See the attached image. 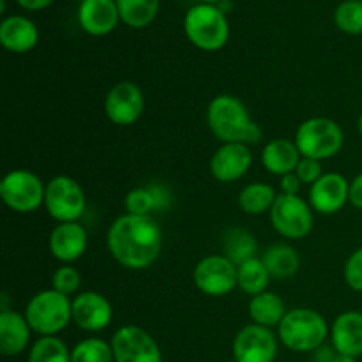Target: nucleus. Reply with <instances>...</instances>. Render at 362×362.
<instances>
[{"instance_id":"nucleus-18","label":"nucleus","mask_w":362,"mask_h":362,"mask_svg":"<svg viewBox=\"0 0 362 362\" xmlns=\"http://www.w3.org/2000/svg\"><path fill=\"white\" fill-rule=\"evenodd\" d=\"M120 21L115 0H81L78 7V23L81 30L94 37L108 35Z\"/></svg>"},{"instance_id":"nucleus-24","label":"nucleus","mask_w":362,"mask_h":362,"mask_svg":"<svg viewBox=\"0 0 362 362\" xmlns=\"http://www.w3.org/2000/svg\"><path fill=\"white\" fill-rule=\"evenodd\" d=\"M262 262L274 279H288L297 274L300 267L299 253L288 244H272L262 253Z\"/></svg>"},{"instance_id":"nucleus-9","label":"nucleus","mask_w":362,"mask_h":362,"mask_svg":"<svg viewBox=\"0 0 362 362\" xmlns=\"http://www.w3.org/2000/svg\"><path fill=\"white\" fill-rule=\"evenodd\" d=\"M45 209L57 223L80 221L87 209V197L76 179L57 175L46 182Z\"/></svg>"},{"instance_id":"nucleus-3","label":"nucleus","mask_w":362,"mask_h":362,"mask_svg":"<svg viewBox=\"0 0 362 362\" xmlns=\"http://www.w3.org/2000/svg\"><path fill=\"white\" fill-rule=\"evenodd\" d=\"M327 320L322 313L311 308H293L286 311L285 318L278 325V338L283 346L292 352L311 354L329 338Z\"/></svg>"},{"instance_id":"nucleus-42","label":"nucleus","mask_w":362,"mask_h":362,"mask_svg":"<svg viewBox=\"0 0 362 362\" xmlns=\"http://www.w3.org/2000/svg\"><path fill=\"white\" fill-rule=\"evenodd\" d=\"M357 127H359V134H361V138H362V113L359 115V122H357Z\"/></svg>"},{"instance_id":"nucleus-5","label":"nucleus","mask_w":362,"mask_h":362,"mask_svg":"<svg viewBox=\"0 0 362 362\" xmlns=\"http://www.w3.org/2000/svg\"><path fill=\"white\" fill-rule=\"evenodd\" d=\"M184 32L193 46L202 52H219L230 37L226 13L212 4H197L184 16Z\"/></svg>"},{"instance_id":"nucleus-37","label":"nucleus","mask_w":362,"mask_h":362,"mask_svg":"<svg viewBox=\"0 0 362 362\" xmlns=\"http://www.w3.org/2000/svg\"><path fill=\"white\" fill-rule=\"evenodd\" d=\"M350 204L362 211V173L350 180Z\"/></svg>"},{"instance_id":"nucleus-12","label":"nucleus","mask_w":362,"mask_h":362,"mask_svg":"<svg viewBox=\"0 0 362 362\" xmlns=\"http://www.w3.org/2000/svg\"><path fill=\"white\" fill-rule=\"evenodd\" d=\"M278 346L279 338L272 329L247 324L233 338L232 354L237 362H274Z\"/></svg>"},{"instance_id":"nucleus-26","label":"nucleus","mask_w":362,"mask_h":362,"mask_svg":"<svg viewBox=\"0 0 362 362\" xmlns=\"http://www.w3.org/2000/svg\"><path fill=\"white\" fill-rule=\"evenodd\" d=\"M271 279V274L260 257L251 258L237 267V288L250 297L267 292Z\"/></svg>"},{"instance_id":"nucleus-14","label":"nucleus","mask_w":362,"mask_h":362,"mask_svg":"<svg viewBox=\"0 0 362 362\" xmlns=\"http://www.w3.org/2000/svg\"><path fill=\"white\" fill-rule=\"evenodd\" d=\"M113 322V306L103 293L85 290L73 297V324L85 332H101Z\"/></svg>"},{"instance_id":"nucleus-17","label":"nucleus","mask_w":362,"mask_h":362,"mask_svg":"<svg viewBox=\"0 0 362 362\" xmlns=\"http://www.w3.org/2000/svg\"><path fill=\"white\" fill-rule=\"evenodd\" d=\"M88 246V233L80 221L57 223L48 239L52 257L62 265H73L85 255Z\"/></svg>"},{"instance_id":"nucleus-34","label":"nucleus","mask_w":362,"mask_h":362,"mask_svg":"<svg viewBox=\"0 0 362 362\" xmlns=\"http://www.w3.org/2000/svg\"><path fill=\"white\" fill-rule=\"evenodd\" d=\"M343 278H345L349 288H352L354 292L362 293V247H357L346 258L345 267H343Z\"/></svg>"},{"instance_id":"nucleus-43","label":"nucleus","mask_w":362,"mask_h":362,"mask_svg":"<svg viewBox=\"0 0 362 362\" xmlns=\"http://www.w3.org/2000/svg\"><path fill=\"white\" fill-rule=\"evenodd\" d=\"M228 362H237V361H235V359H232V361H228Z\"/></svg>"},{"instance_id":"nucleus-11","label":"nucleus","mask_w":362,"mask_h":362,"mask_svg":"<svg viewBox=\"0 0 362 362\" xmlns=\"http://www.w3.org/2000/svg\"><path fill=\"white\" fill-rule=\"evenodd\" d=\"M110 343L115 362H163L158 341L138 325L119 327Z\"/></svg>"},{"instance_id":"nucleus-1","label":"nucleus","mask_w":362,"mask_h":362,"mask_svg":"<svg viewBox=\"0 0 362 362\" xmlns=\"http://www.w3.org/2000/svg\"><path fill=\"white\" fill-rule=\"evenodd\" d=\"M108 253L127 271H145L158 262L163 250V230L152 216L122 214L106 232Z\"/></svg>"},{"instance_id":"nucleus-39","label":"nucleus","mask_w":362,"mask_h":362,"mask_svg":"<svg viewBox=\"0 0 362 362\" xmlns=\"http://www.w3.org/2000/svg\"><path fill=\"white\" fill-rule=\"evenodd\" d=\"M18 6L23 7L25 11H42L53 2V0H16Z\"/></svg>"},{"instance_id":"nucleus-32","label":"nucleus","mask_w":362,"mask_h":362,"mask_svg":"<svg viewBox=\"0 0 362 362\" xmlns=\"http://www.w3.org/2000/svg\"><path fill=\"white\" fill-rule=\"evenodd\" d=\"M124 207H126L127 214L133 216H152L154 212H158L151 184L131 189L124 198Z\"/></svg>"},{"instance_id":"nucleus-19","label":"nucleus","mask_w":362,"mask_h":362,"mask_svg":"<svg viewBox=\"0 0 362 362\" xmlns=\"http://www.w3.org/2000/svg\"><path fill=\"white\" fill-rule=\"evenodd\" d=\"M331 345L338 354L362 356V311L349 310L339 313L331 324Z\"/></svg>"},{"instance_id":"nucleus-13","label":"nucleus","mask_w":362,"mask_h":362,"mask_svg":"<svg viewBox=\"0 0 362 362\" xmlns=\"http://www.w3.org/2000/svg\"><path fill=\"white\" fill-rule=\"evenodd\" d=\"M144 110V90L134 81H119L110 88L105 98V113L115 126H133L141 119Z\"/></svg>"},{"instance_id":"nucleus-35","label":"nucleus","mask_w":362,"mask_h":362,"mask_svg":"<svg viewBox=\"0 0 362 362\" xmlns=\"http://www.w3.org/2000/svg\"><path fill=\"white\" fill-rule=\"evenodd\" d=\"M296 175L299 177V180L303 184H308V186H313L322 175H324V168H322V161H317V159L303 158L297 165Z\"/></svg>"},{"instance_id":"nucleus-29","label":"nucleus","mask_w":362,"mask_h":362,"mask_svg":"<svg viewBox=\"0 0 362 362\" xmlns=\"http://www.w3.org/2000/svg\"><path fill=\"white\" fill-rule=\"evenodd\" d=\"M28 362H71V350L59 336H41L28 349Z\"/></svg>"},{"instance_id":"nucleus-6","label":"nucleus","mask_w":362,"mask_h":362,"mask_svg":"<svg viewBox=\"0 0 362 362\" xmlns=\"http://www.w3.org/2000/svg\"><path fill=\"white\" fill-rule=\"evenodd\" d=\"M293 141L303 158L325 161L341 152L345 145V133L336 120L311 117L297 127Z\"/></svg>"},{"instance_id":"nucleus-30","label":"nucleus","mask_w":362,"mask_h":362,"mask_svg":"<svg viewBox=\"0 0 362 362\" xmlns=\"http://www.w3.org/2000/svg\"><path fill=\"white\" fill-rule=\"evenodd\" d=\"M71 362H115L112 343L101 338H85L71 350Z\"/></svg>"},{"instance_id":"nucleus-23","label":"nucleus","mask_w":362,"mask_h":362,"mask_svg":"<svg viewBox=\"0 0 362 362\" xmlns=\"http://www.w3.org/2000/svg\"><path fill=\"white\" fill-rule=\"evenodd\" d=\"M286 311L288 310H286L285 300L271 290L251 297L250 304H247V313H250L251 322L269 329H278V325L285 318Z\"/></svg>"},{"instance_id":"nucleus-22","label":"nucleus","mask_w":362,"mask_h":362,"mask_svg":"<svg viewBox=\"0 0 362 362\" xmlns=\"http://www.w3.org/2000/svg\"><path fill=\"white\" fill-rule=\"evenodd\" d=\"M300 159L303 156H300L296 141L286 140V138H274V140L267 141L260 154V161L265 172L276 177L296 172Z\"/></svg>"},{"instance_id":"nucleus-15","label":"nucleus","mask_w":362,"mask_h":362,"mask_svg":"<svg viewBox=\"0 0 362 362\" xmlns=\"http://www.w3.org/2000/svg\"><path fill=\"white\" fill-rule=\"evenodd\" d=\"M308 202L318 214H336L350 204V180L338 172H325L310 186Z\"/></svg>"},{"instance_id":"nucleus-28","label":"nucleus","mask_w":362,"mask_h":362,"mask_svg":"<svg viewBox=\"0 0 362 362\" xmlns=\"http://www.w3.org/2000/svg\"><path fill=\"white\" fill-rule=\"evenodd\" d=\"M120 21L131 28H145L159 13V0H115Z\"/></svg>"},{"instance_id":"nucleus-40","label":"nucleus","mask_w":362,"mask_h":362,"mask_svg":"<svg viewBox=\"0 0 362 362\" xmlns=\"http://www.w3.org/2000/svg\"><path fill=\"white\" fill-rule=\"evenodd\" d=\"M332 362H357L356 357H350V356H343V354H338V356L334 357V361Z\"/></svg>"},{"instance_id":"nucleus-4","label":"nucleus","mask_w":362,"mask_h":362,"mask_svg":"<svg viewBox=\"0 0 362 362\" xmlns=\"http://www.w3.org/2000/svg\"><path fill=\"white\" fill-rule=\"evenodd\" d=\"M34 334L59 336L73 322V299L48 288L34 293L23 311Z\"/></svg>"},{"instance_id":"nucleus-31","label":"nucleus","mask_w":362,"mask_h":362,"mask_svg":"<svg viewBox=\"0 0 362 362\" xmlns=\"http://www.w3.org/2000/svg\"><path fill=\"white\" fill-rule=\"evenodd\" d=\"M334 25L349 35H362V0H343L334 9Z\"/></svg>"},{"instance_id":"nucleus-16","label":"nucleus","mask_w":362,"mask_h":362,"mask_svg":"<svg viewBox=\"0 0 362 362\" xmlns=\"http://www.w3.org/2000/svg\"><path fill=\"white\" fill-rule=\"evenodd\" d=\"M253 165V152L250 145L221 144L212 154L209 170L218 182L232 184L243 179Z\"/></svg>"},{"instance_id":"nucleus-41","label":"nucleus","mask_w":362,"mask_h":362,"mask_svg":"<svg viewBox=\"0 0 362 362\" xmlns=\"http://www.w3.org/2000/svg\"><path fill=\"white\" fill-rule=\"evenodd\" d=\"M202 4H212V6H219V4L223 2V0H200Z\"/></svg>"},{"instance_id":"nucleus-10","label":"nucleus","mask_w":362,"mask_h":362,"mask_svg":"<svg viewBox=\"0 0 362 362\" xmlns=\"http://www.w3.org/2000/svg\"><path fill=\"white\" fill-rule=\"evenodd\" d=\"M193 283L204 296H228L237 288V265L223 253L209 255L194 265Z\"/></svg>"},{"instance_id":"nucleus-2","label":"nucleus","mask_w":362,"mask_h":362,"mask_svg":"<svg viewBox=\"0 0 362 362\" xmlns=\"http://www.w3.org/2000/svg\"><path fill=\"white\" fill-rule=\"evenodd\" d=\"M209 131L221 144L257 145L262 140V127L251 119L246 105L232 94H219L209 103L205 113Z\"/></svg>"},{"instance_id":"nucleus-33","label":"nucleus","mask_w":362,"mask_h":362,"mask_svg":"<svg viewBox=\"0 0 362 362\" xmlns=\"http://www.w3.org/2000/svg\"><path fill=\"white\" fill-rule=\"evenodd\" d=\"M81 274L73 265H60L52 274V288L64 293L67 297H74L80 293Z\"/></svg>"},{"instance_id":"nucleus-7","label":"nucleus","mask_w":362,"mask_h":362,"mask_svg":"<svg viewBox=\"0 0 362 362\" xmlns=\"http://www.w3.org/2000/svg\"><path fill=\"white\" fill-rule=\"evenodd\" d=\"M4 205L16 214H30L45 205L46 182L27 168H14L0 182Z\"/></svg>"},{"instance_id":"nucleus-25","label":"nucleus","mask_w":362,"mask_h":362,"mask_svg":"<svg viewBox=\"0 0 362 362\" xmlns=\"http://www.w3.org/2000/svg\"><path fill=\"white\" fill-rule=\"evenodd\" d=\"M279 193H276L274 187L267 182H251L240 189L237 204L240 211L247 216H260L265 212H271L276 198Z\"/></svg>"},{"instance_id":"nucleus-20","label":"nucleus","mask_w":362,"mask_h":362,"mask_svg":"<svg viewBox=\"0 0 362 362\" xmlns=\"http://www.w3.org/2000/svg\"><path fill=\"white\" fill-rule=\"evenodd\" d=\"M34 331L23 313L14 310L0 311V352L6 357H16L28 349Z\"/></svg>"},{"instance_id":"nucleus-38","label":"nucleus","mask_w":362,"mask_h":362,"mask_svg":"<svg viewBox=\"0 0 362 362\" xmlns=\"http://www.w3.org/2000/svg\"><path fill=\"white\" fill-rule=\"evenodd\" d=\"M336 356H338V352L334 350V346L325 343V345H322L320 349H317L315 352H311L310 362H332Z\"/></svg>"},{"instance_id":"nucleus-21","label":"nucleus","mask_w":362,"mask_h":362,"mask_svg":"<svg viewBox=\"0 0 362 362\" xmlns=\"http://www.w3.org/2000/svg\"><path fill=\"white\" fill-rule=\"evenodd\" d=\"M39 41V30L32 20L21 14L6 16L0 23V45L11 53H28Z\"/></svg>"},{"instance_id":"nucleus-8","label":"nucleus","mask_w":362,"mask_h":362,"mask_svg":"<svg viewBox=\"0 0 362 362\" xmlns=\"http://www.w3.org/2000/svg\"><path fill=\"white\" fill-rule=\"evenodd\" d=\"M272 228L290 240L306 239L313 230L315 211L299 194H278L271 212Z\"/></svg>"},{"instance_id":"nucleus-36","label":"nucleus","mask_w":362,"mask_h":362,"mask_svg":"<svg viewBox=\"0 0 362 362\" xmlns=\"http://www.w3.org/2000/svg\"><path fill=\"white\" fill-rule=\"evenodd\" d=\"M300 187H303V182L296 175V172L279 177V193L281 194H299Z\"/></svg>"},{"instance_id":"nucleus-27","label":"nucleus","mask_w":362,"mask_h":362,"mask_svg":"<svg viewBox=\"0 0 362 362\" xmlns=\"http://www.w3.org/2000/svg\"><path fill=\"white\" fill-rule=\"evenodd\" d=\"M257 237L244 228H230L223 237V255L239 267L244 262L257 258Z\"/></svg>"}]
</instances>
